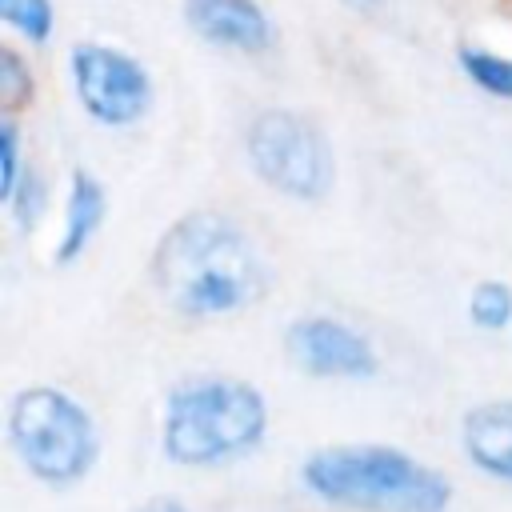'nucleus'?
<instances>
[{
  "instance_id": "1",
  "label": "nucleus",
  "mask_w": 512,
  "mask_h": 512,
  "mask_svg": "<svg viewBox=\"0 0 512 512\" xmlns=\"http://www.w3.org/2000/svg\"><path fill=\"white\" fill-rule=\"evenodd\" d=\"M152 280L172 312L188 320H224L260 300L264 264L236 220L200 208L160 236Z\"/></svg>"
},
{
  "instance_id": "2",
  "label": "nucleus",
  "mask_w": 512,
  "mask_h": 512,
  "mask_svg": "<svg viewBox=\"0 0 512 512\" xmlns=\"http://www.w3.org/2000/svg\"><path fill=\"white\" fill-rule=\"evenodd\" d=\"M300 484L344 512H448L452 480L396 444H328L300 460Z\"/></svg>"
},
{
  "instance_id": "3",
  "label": "nucleus",
  "mask_w": 512,
  "mask_h": 512,
  "mask_svg": "<svg viewBox=\"0 0 512 512\" xmlns=\"http://www.w3.org/2000/svg\"><path fill=\"white\" fill-rule=\"evenodd\" d=\"M268 400L240 376H188L164 396L160 452L176 468H224L268 436Z\"/></svg>"
},
{
  "instance_id": "4",
  "label": "nucleus",
  "mask_w": 512,
  "mask_h": 512,
  "mask_svg": "<svg viewBox=\"0 0 512 512\" xmlns=\"http://www.w3.org/2000/svg\"><path fill=\"white\" fill-rule=\"evenodd\" d=\"M4 432L20 468L48 488H72L100 464L96 416L68 388L28 384L12 392Z\"/></svg>"
},
{
  "instance_id": "5",
  "label": "nucleus",
  "mask_w": 512,
  "mask_h": 512,
  "mask_svg": "<svg viewBox=\"0 0 512 512\" xmlns=\"http://www.w3.org/2000/svg\"><path fill=\"white\" fill-rule=\"evenodd\" d=\"M244 156L260 184L288 200H320L332 188L336 160L324 128L292 108H264L248 120Z\"/></svg>"
},
{
  "instance_id": "6",
  "label": "nucleus",
  "mask_w": 512,
  "mask_h": 512,
  "mask_svg": "<svg viewBox=\"0 0 512 512\" xmlns=\"http://www.w3.org/2000/svg\"><path fill=\"white\" fill-rule=\"evenodd\" d=\"M76 104L100 128H132L152 108V72L120 44L80 40L68 52Z\"/></svg>"
},
{
  "instance_id": "7",
  "label": "nucleus",
  "mask_w": 512,
  "mask_h": 512,
  "mask_svg": "<svg viewBox=\"0 0 512 512\" xmlns=\"http://www.w3.org/2000/svg\"><path fill=\"white\" fill-rule=\"evenodd\" d=\"M288 360L312 380H372L380 372L376 344L340 316H300L284 332Z\"/></svg>"
},
{
  "instance_id": "8",
  "label": "nucleus",
  "mask_w": 512,
  "mask_h": 512,
  "mask_svg": "<svg viewBox=\"0 0 512 512\" xmlns=\"http://www.w3.org/2000/svg\"><path fill=\"white\" fill-rule=\"evenodd\" d=\"M188 28L224 52L256 56L276 44V24L260 0H184Z\"/></svg>"
},
{
  "instance_id": "9",
  "label": "nucleus",
  "mask_w": 512,
  "mask_h": 512,
  "mask_svg": "<svg viewBox=\"0 0 512 512\" xmlns=\"http://www.w3.org/2000/svg\"><path fill=\"white\" fill-rule=\"evenodd\" d=\"M460 452L476 472L512 484V396L480 400L464 412Z\"/></svg>"
},
{
  "instance_id": "10",
  "label": "nucleus",
  "mask_w": 512,
  "mask_h": 512,
  "mask_svg": "<svg viewBox=\"0 0 512 512\" xmlns=\"http://www.w3.org/2000/svg\"><path fill=\"white\" fill-rule=\"evenodd\" d=\"M108 220V188L100 176L88 168H72L68 192H64V216H60V236L52 244V264H72L80 260L92 240L100 236Z\"/></svg>"
},
{
  "instance_id": "11",
  "label": "nucleus",
  "mask_w": 512,
  "mask_h": 512,
  "mask_svg": "<svg viewBox=\"0 0 512 512\" xmlns=\"http://www.w3.org/2000/svg\"><path fill=\"white\" fill-rule=\"evenodd\" d=\"M468 320L480 332H508L512 328V284L480 280L468 292Z\"/></svg>"
},
{
  "instance_id": "12",
  "label": "nucleus",
  "mask_w": 512,
  "mask_h": 512,
  "mask_svg": "<svg viewBox=\"0 0 512 512\" xmlns=\"http://www.w3.org/2000/svg\"><path fill=\"white\" fill-rule=\"evenodd\" d=\"M460 68L480 92H488L496 100H512V56L468 44V48H460Z\"/></svg>"
},
{
  "instance_id": "13",
  "label": "nucleus",
  "mask_w": 512,
  "mask_h": 512,
  "mask_svg": "<svg viewBox=\"0 0 512 512\" xmlns=\"http://www.w3.org/2000/svg\"><path fill=\"white\" fill-rule=\"evenodd\" d=\"M32 100H36L32 64L12 44H0V112L4 116H20Z\"/></svg>"
},
{
  "instance_id": "14",
  "label": "nucleus",
  "mask_w": 512,
  "mask_h": 512,
  "mask_svg": "<svg viewBox=\"0 0 512 512\" xmlns=\"http://www.w3.org/2000/svg\"><path fill=\"white\" fill-rule=\"evenodd\" d=\"M0 20L28 44H44L56 28L52 0H0Z\"/></svg>"
},
{
  "instance_id": "15",
  "label": "nucleus",
  "mask_w": 512,
  "mask_h": 512,
  "mask_svg": "<svg viewBox=\"0 0 512 512\" xmlns=\"http://www.w3.org/2000/svg\"><path fill=\"white\" fill-rule=\"evenodd\" d=\"M4 208H8V216L16 220L20 232H32V228L40 224V216H44V208H48V188H44V180H40L36 168H24L16 192L8 196Z\"/></svg>"
},
{
  "instance_id": "16",
  "label": "nucleus",
  "mask_w": 512,
  "mask_h": 512,
  "mask_svg": "<svg viewBox=\"0 0 512 512\" xmlns=\"http://www.w3.org/2000/svg\"><path fill=\"white\" fill-rule=\"evenodd\" d=\"M20 176H24L20 128H16V116H0V204H8V196L20 184Z\"/></svg>"
},
{
  "instance_id": "17",
  "label": "nucleus",
  "mask_w": 512,
  "mask_h": 512,
  "mask_svg": "<svg viewBox=\"0 0 512 512\" xmlns=\"http://www.w3.org/2000/svg\"><path fill=\"white\" fill-rule=\"evenodd\" d=\"M136 512H188V508L176 504V500H156V504H144V508H136Z\"/></svg>"
}]
</instances>
